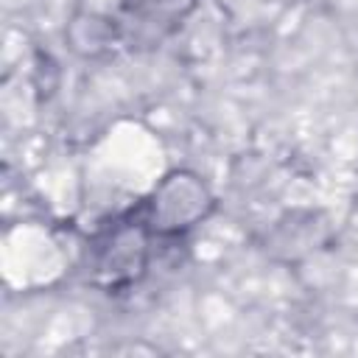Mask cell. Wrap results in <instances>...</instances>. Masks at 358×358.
<instances>
[{
	"label": "cell",
	"mask_w": 358,
	"mask_h": 358,
	"mask_svg": "<svg viewBox=\"0 0 358 358\" xmlns=\"http://www.w3.org/2000/svg\"><path fill=\"white\" fill-rule=\"evenodd\" d=\"M151 235L140 204L115 218L90 249V282L103 294H123L134 288L151 263Z\"/></svg>",
	"instance_id": "6da1fadb"
},
{
	"label": "cell",
	"mask_w": 358,
	"mask_h": 358,
	"mask_svg": "<svg viewBox=\"0 0 358 358\" xmlns=\"http://www.w3.org/2000/svg\"><path fill=\"white\" fill-rule=\"evenodd\" d=\"M140 213L157 241L185 238L215 213V193L193 168H171L140 199Z\"/></svg>",
	"instance_id": "7a4b0ae2"
},
{
	"label": "cell",
	"mask_w": 358,
	"mask_h": 358,
	"mask_svg": "<svg viewBox=\"0 0 358 358\" xmlns=\"http://www.w3.org/2000/svg\"><path fill=\"white\" fill-rule=\"evenodd\" d=\"M123 36V22L90 17L70 8L67 25H64V45L78 59H101L106 56Z\"/></svg>",
	"instance_id": "3957f363"
}]
</instances>
